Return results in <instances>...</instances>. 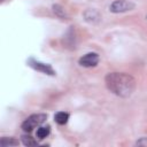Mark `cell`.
Instances as JSON below:
<instances>
[{"instance_id":"obj_7","label":"cell","mask_w":147,"mask_h":147,"mask_svg":"<svg viewBox=\"0 0 147 147\" xmlns=\"http://www.w3.org/2000/svg\"><path fill=\"white\" fill-rule=\"evenodd\" d=\"M69 119V113L65 111H59L54 115V121L59 124V125H64Z\"/></svg>"},{"instance_id":"obj_14","label":"cell","mask_w":147,"mask_h":147,"mask_svg":"<svg viewBox=\"0 0 147 147\" xmlns=\"http://www.w3.org/2000/svg\"><path fill=\"white\" fill-rule=\"evenodd\" d=\"M146 18H147V17H146Z\"/></svg>"},{"instance_id":"obj_4","label":"cell","mask_w":147,"mask_h":147,"mask_svg":"<svg viewBox=\"0 0 147 147\" xmlns=\"http://www.w3.org/2000/svg\"><path fill=\"white\" fill-rule=\"evenodd\" d=\"M28 63H29V65H30L31 68H33V69L37 70V71H40V72L46 74V75H49V76H54V75H55V71H54V69L52 68L51 64L42 63V62L37 61V60H34V59H29Z\"/></svg>"},{"instance_id":"obj_11","label":"cell","mask_w":147,"mask_h":147,"mask_svg":"<svg viewBox=\"0 0 147 147\" xmlns=\"http://www.w3.org/2000/svg\"><path fill=\"white\" fill-rule=\"evenodd\" d=\"M22 144L24 145V146H37L38 145V142H37V140H34L32 137H30V136H23L22 137Z\"/></svg>"},{"instance_id":"obj_5","label":"cell","mask_w":147,"mask_h":147,"mask_svg":"<svg viewBox=\"0 0 147 147\" xmlns=\"http://www.w3.org/2000/svg\"><path fill=\"white\" fill-rule=\"evenodd\" d=\"M99 54L98 53H87L85 55H83L79 60H78V63L79 65L84 67V68H92V67H95L98 63H99Z\"/></svg>"},{"instance_id":"obj_2","label":"cell","mask_w":147,"mask_h":147,"mask_svg":"<svg viewBox=\"0 0 147 147\" xmlns=\"http://www.w3.org/2000/svg\"><path fill=\"white\" fill-rule=\"evenodd\" d=\"M47 119V115L46 114H33L31 116H29L21 125L22 130L24 132H31L36 126H39L40 124H42Z\"/></svg>"},{"instance_id":"obj_13","label":"cell","mask_w":147,"mask_h":147,"mask_svg":"<svg viewBox=\"0 0 147 147\" xmlns=\"http://www.w3.org/2000/svg\"><path fill=\"white\" fill-rule=\"evenodd\" d=\"M1 2H3V0H1Z\"/></svg>"},{"instance_id":"obj_12","label":"cell","mask_w":147,"mask_h":147,"mask_svg":"<svg viewBox=\"0 0 147 147\" xmlns=\"http://www.w3.org/2000/svg\"><path fill=\"white\" fill-rule=\"evenodd\" d=\"M136 144H137L138 146H147V138H146V137H142V138H140Z\"/></svg>"},{"instance_id":"obj_9","label":"cell","mask_w":147,"mask_h":147,"mask_svg":"<svg viewBox=\"0 0 147 147\" xmlns=\"http://www.w3.org/2000/svg\"><path fill=\"white\" fill-rule=\"evenodd\" d=\"M51 133V129L49 126H39L37 129V138L38 139H45L48 134Z\"/></svg>"},{"instance_id":"obj_8","label":"cell","mask_w":147,"mask_h":147,"mask_svg":"<svg viewBox=\"0 0 147 147\" xmlns=\"http://www.w3.org/2000/svg\"><path fill=\"white\" fill-rule=\"evenodd\" d=\"M0 144L2 147H8V146H18L20 145V141L16 140L15 138H7V137H3L1 138L0 140Z\"/></svg>"},{"instance_id":"obj_6","label":"cell","mask_w":147,"mask_h":147,"mask_svg":"<svg viewBox=\"0 0 147 147\" xmlns=\"http://www.w3.org/2000/svg\"><path fill=\"white\" fill-rule=\"evenodd\" d=\"M83 16H84V20L90 23V24H96L100 20H101V15L98 10L95 9H87L83 13Z\"/></svg>"},{"instance_id":"obj_1","label":"cell","mask_w":147,"mask_h":147,"mask_svg":"<svg viewBox=\"0 0 147 147\" xmlns=\"http://www.w3.org/2000/svg\"><path fill=\"white\" fill-rule=\"evenodd\" d=\"M107 88L117 96L129 98L136 90V79L125 72H109L105 77Z\"/></svg>"},{"instance_id":"obj_3","label":"cell","mask_w":147,"mask_h":147,"mask_svg":"<svg viewBox=\"0 0 147 147\" xmlns=\"http://www.w3.org/2000/svg\"><path fill=\"white\" fill-rule=\"evenodd\" d=\"M136 5L132 1H127V0H115L110 3L109 6V10L114 14H119V13H125L129 10L134 9Z\"/></svg>"},{"instance_id":"obj_10","label":"cell","mask_w":147,"mask_h":147,"mask_svg":"<svg viewBox=\"0 0 147 147\" xmlns=\"http://www.w3.org/2000/svg\"><path fill=\"white\" fill-rule=\"evenodd\" d=\"M52 9H53V13H54L56 16H59V17H61V18H65V17H67V14H65L64 8H63L62 6H60V5H53Z\"/></svg>"}]
</instances>
